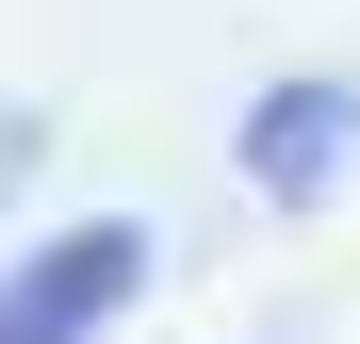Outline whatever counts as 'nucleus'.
<instances>
[{
	"mask_svg": "<svg viewBox=\"0 0 360 344\" xmlns=\"http://www.w3.org/2000/svg\"><path fill=\"white\" fill-rule=\"evenodd\" d=\"M131 295H148V229L82 213V229H49L33 262H0V344H98Z\"/></svg>",
	"mask_w": 360,
	"mask_h": 344,
	"instance_id": "1",
	"label": "nucleus"
},
{
	"mask_svg": "<svg viewBox=\"0 0 360 344\" xmlns=\"http://www.w3.org/2000/svg\"><path fill=\"white\" fill-rule=\"evenodd\" d=\"M344 115H360L344 82H278V98L246 115V181H262V197H328V164H344Z\"/></svg>",
	"mask_w": 360,
	"mask_h": 344,
	"instance_id": "2",
	"label": "nucleus"
}]
</instances>
